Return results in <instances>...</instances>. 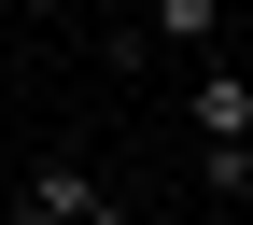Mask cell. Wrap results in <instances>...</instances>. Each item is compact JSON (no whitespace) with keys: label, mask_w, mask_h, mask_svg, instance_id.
<instances>
[{"label":"cell","mask_w":253,"mask_h":225,"mask_svg":"<svg viewBox=\"0 0 253 225\" xmlns=\"http://www.w3.org/2000/svg\"><path fill=\"white\" fill-rule=\"evenodd\" d=\"M169 225H225V211H169Z\"/></svg>","instance_id":"cell-4"},{"label":"cell","mask_w":253,"mask_h":225,"mask_svg":"<svg viewBox=\"0 0 253 225\" xmlns=\"http://www.w3.org/2000/svg\"><path fill=\"white\" fill-rule=\"evenodd\" d=\"M14 225H126V197L84 169V155H56V169H28V183H14Z\"/></svg>","instance_id":"cell-1"},{"label":"cell","mask_w":253,"mask_h":225,"mask_svg":"<svg viewBox=\"0 0 253 225\" xmlns=\"http://www.w3.org/2000/svg\"><path fill=\"white\" fill-rule=\"evenodd\" d=\"M99 14H113V28H126V43H141V14H155V0H99Z\"/></svg>","instance_id":"cell-3"},{"label":"cell","mask_w":253,"mask_h":225,"mask_svg":"<svg viewBox=\"0 0 253 225\" xmlns=\"http://www.w3.org/2000/svg\"><path fill=\"white\" fill-rule=\"evenodd\" d=\"M141 43H183V56H211V43H225V0H155V14H141Z\"/></svg>","instance_id":"cell-2"}]
</instances>
